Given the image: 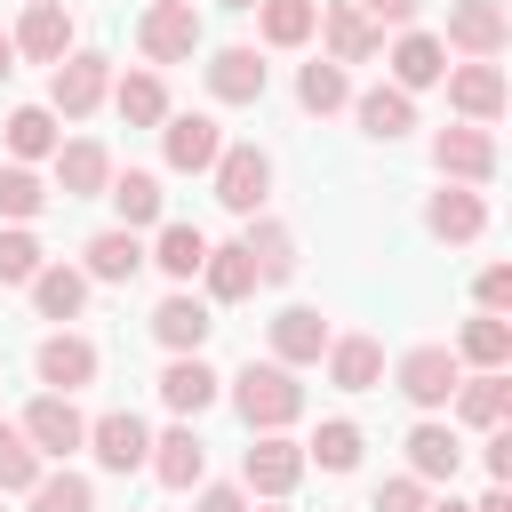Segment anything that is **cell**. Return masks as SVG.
I'll return each mask as SVG.
<instances>
[{"label":"cell","mask_w":512,"mask_h":512,"mask_svg":"<svg viewBox=\"0 0 512 512\" xmlns=\"http://www.w3.org/2000/svg\"><path fill=\"white\" fill-rule=\"evenodd\" d=\"M208 96H216V104H256V96H264L256 48H216V56H208Z\"/></svg>","instance_id":"ac0fdd59"},{"label":"cell","mask_w":512,"mask_h":512,"mask_svg":"<svg viewBox=\"0 0 512 512\" xmlns=\"http://www.w3.org/2000/svg\"><path fill=\"white\" fill-rule=\"evenodd\" d=\"M424 512H472V504H456V496H440V504H424Z\"/></svg>","instance_id":"816d5d0a"},{"label":"cell","mask_w":512,"mask_h":512,"mask_svg":"<svg viewBox=\"0 0 512 512\" xmlns=\"http://www.w3.org/2000/svg\"><path fill=\"white\" fill-rule=\"evenodd\" d=\"M200 280H208V296H216V304L256 296V264H248V248H240V240H232V248H208V256H200Z\"/></svg>","instance_id":"f1b7e54d"},{"label":"cell","mask_w":512,"mask_h":512,"mask_svg":"<svg viewBox=\"0 0 512 512\" xmlns=\"http://www.w3.org/2000/svg\"><path fill=\"white\" fill-rule=\"evenodd\" d=\"M512 304V264H488L480 272V312H504Z\"/></svg>","instance_id":"f6af8a7d"},{"label":"cell","mask_w":512,"mask_h":512,"mask_svg":"<svg viewBox=\"0 0 512 512\" xmlns=\"http://www.w3.org/2000/svg\"><path fill=\"white\" fill-rule=\"evenodd\" d=\"M296 96H304V112H336V104H352V80H344V64H304L296 72Z\"/></svg>","instance_id":"f35d334b"},{"label":"cell","mask_w":512,"mask_h":512,"mask_svg":"<svg viewBox=\"0 0 512 512\" xmlns=\"http://www.w3.org/2000/svg\"><path fill=\"white\" fill-rule=\"evenodd\" d=\"M472 512H512V488H504V480H496V488H488V496H480V504H472Z\"/></svg>","instance_id":"681fc988"},{"label":"cell","mask_w":512,"mask_h":512,"mask_svg":"<svg viewBox=\"0 0 512 512\" xmlns=\"http://www.w3.org/2000/svg\"><path fill=\"white\" fill-rule=\"evenodd\" d=\"M352 8H360V16H368V24L384 32V24H408V16L424 8V0H352Z\"/></svg>","instance_id":"bcb514c9"},{"label":"cell","mask_w":512,"mask_h":512,"mask_svg":"<svg viewBox=\"0 0 512 512\" xmlns=\"http://www.w3.org/2000/svg\"><path fill=\"white\" fill-rule=\"evenodd\" d=\"M200 256H208V240H200L192 224H160V240H152V264H160L168 280H192V272H200Z\"/></svg>","instance_id":"d590c367"},{"label":"cell","mask_w":512,"mask_h":512,"mask_svg":"<svg viewBox=\"0 0 512 512\" xmlns=\"http://www.w3.org/2000/svg\"><path fill=\"white\" fill-rule=\"evenodd\" d=\"M40 480V448L16 432V424H0V496H16V488H32Z\"/></svg>","instance_id":"b9f144b4"},{"label":"cell","mask_w":512,"mask_h":512,"mask_svg":"<svg viewBox=\"0 0 512 512\" xmlns=\"http://www.w3.org/2000/svg\"><path fill=\"white\" fill-rule=\"evenodd\" d=\"M40 208H48V184H40L32 168H0V216H8V224H32Z\"/></svg>","instance_id":"60d3db41"},{"label":"cell","mask_w":512,"mask_h":512,"mask_svg":"<svg viewBox=\"0 0 512 512\" xmlns=\"http://www.w3.org/2000/svg\"><path fill=\"white\" fill-rule=\"evenodd\" d=\"M8 40H16V56H32V64H64V56H72V8H64V0H24V24H16Z\"/></svg>","instance_id":"ba28073f"},{"label":"cell","mask_w":512,"mask_h":512,"mask_svg":"<svg viewBox=\"0 0 512 512\" xmlns=\"http://www.w3.org/2000/svg\"><path fill=\"white\" fill-rule=\"evenodd\" d=\"M16 432H24V440L40 448V464H48V456H72V448L88 440V416L72 408V392H40V400L24 408V424H16Z\"/></svg>","instance_id":"5b68a950"},{"label":"cell","mask_w":512,"mask_h":512,"mask_svg":"<svg viewBox=\"0 0 512 512\" xmlns=\"http://www.w3.org/2000/svg\"><path fill=\"white\" fill-rule=\"evenodd\" d=\"M304 464H320V472H352V464H360V424L328 416V424L304 440Z\"/></svg>","instance_id":"e575fe53"},{"label":"cell","mask_w":512,"mask_h":512,"mask_svg":"<svg viewBox=\"0 0 512 512\" xmlns=\"http://www.w3.org/2000/svg\"><path fill=\"white\" fill-rule=\"evenodd\" d=\"M400 392L416 400V408H448V392L464 384V368H456V352L448 344H416V352H400Z\"/></svg>","instance_id":"8992f818"},{"label":"cell","mask_w":512,"mask_h":512,"mask_svg":"<svg viewBox=\"0 0 512 512\" xmlns=\"http://www.w3.org/2000/svg\"><path fill=\"white\" fill-rule=\"evenodd\" d=\"M208 328H216V320H208V304H192V296H168V304L152 312V336H160L168 352H200Z\"/></svg>","instance_id":"f546056e"},{"label":"cell","mask_w":512,"mask_h":512,"mask_svg":"<svg viewBox=\"0 0 512 512\" xmlns=\"http://www.w3.org/2000/svg\"><path fill=\"white\" fill-rule=\"evenodd\" d=\"M320 40H328V64H368L376 48H384V32L352 8V0H320V24H312Z\"/></svg>","instance_id":"9c48e42d"},{"label":"cell","mask_w":512,"mask_h":512,"mask_svg":"<svg viewBox=\"0 0 512 512\" xmlns=\"http://www.w3.org/2000/svg\"><path fill=\"white\" fill-rule=\"evenodd\" d=\"M8 72H16V40L0 32V80H8Z\"/></svg>","instance_id":"f907efd6"},{"label":"cell","mask_w":512,"mask_h":512,"mask_svg":"<svg viewBox=\"0 0 512 512\" xmlns=\"http://www.w3.org/2000/svg\"><path fill=\"white\" fill-rule=\"evenodd\" d=\"M264 192H272V160H264L256 144H224V152H216V200H224L232 216H256Z\"/></svg>","instance_id":"277c9868"},{"label":"cell","mask_w":512,"mask_h":512,"mask_svg":"<svg viewBox=\"0 0 512 512\" xmlns=\"http://www.w3.org/2000/svg\"><path fill=\"white\" fill-rule=\"evenodd\" d=\"M200 512H248V488H208Z\"/></svg>","instance_id":"c3c4849f"},{"label":"cell","mask_w":512,"mask_h":512,"mask_svg":"<svg viewBox=\"0 0 512 512\" xmlns=\"http://www.w3.org/2000/svg\"><path fill=\"white\" fill-rule=\"evenodd\" d=\"M424 504H432V496H424V480H416V472H408V480H384V488H376V504H368V512H424Z\"/></svg>","instance_id":"ee69618b"},{"label":"cell","mask_w":512,"mask_h":512,"mask_svg":"<svg viewBox=\"0 0 512 512\" xmlns=\"http://www.w3.org/2000/svg\"><path fill=\"white\" fill-rule=\"evenodd\" d=\"M448 400H456V416H464V424H480V432L512 416V384H504V368H480V376H472V384H456Z\"/></svg>","instance_id":"d4e9b609"},{"label":"cell","mask_w":512,"mask_h":512,"mask_svg":"<svg viewBox=\"0 0 512 512\" xmlns=\"http://www.w3.org/2000/svg\"><path fill=\"white\" fill-rule=\"evenodd\" d=\"M480 456H488V480H512V432L504 424H488V448Z\"/></svg>","instance_id":"7dc6e473"},{"label":"cell","mask_w":512,"mask_h":512,"mask_svg":"<svg viewBox=\"0 0 512 512\" xmlns=\"http://www.w3.org/2000/svg\"><path fill=\"white\" fill-rule=\"evenodd\" d=\"M56 184H64V200H96L104 184H112V152L104 144H56Z\"/></svg>","instance_id":"d6986e66"},{"label":"cell","mask_w":512,"mask_h":512,"mask_svg":"<svg viewBox=\"0 0 512 512\" xmlns=\"http://www.w3.org/2000/svg\"><path fill=\"white\" fill-rule=\"evenodd\" d=\"M328 376H336L344 392H376L384 344H376V336H328Z\"/></svg>","instance_id":"44dd1931"},{"label":"cell","mask_w":512,"mask_h":512,"mask_svg":"<svg viewBox=\"0 0 512 512\" xmlns=\"http://www.w3.org/2000/svg\"><path fill=\"white\" fill-rule=\"evenodd\" d=\"M432 160H440V176H456V184H488V176H496V136H488V128H440V136H432Z\"/></svg>","instance_id":"7c38bea8"},{"label":"cell","mask_w":512,"mask_h":512,"mask_svg":"<svg viewBox=\"0 0 512 512\" xmlns=\"http://www.w3.org/2000/svg\"><path fill=\"white\" fill-rule=\"evenodd\" d=\"M160 400H168L176 416H200V408L216 400V368H208L200 352H176V360L160 368Z\"/></svg>","instance_id":"ffe728a7"},{"label":"cell","mask_w":512,"mask_h":512,"mask_svg":"<svg viewBox=\"0 0 512 512\" xmlns=\"http://www.w3.org/2000/svg\"><path fill=\"white\" fill-rule=\"evenodd\" d=\"M160 144H168V168H216V152H224V128L208 120V112H176L168 128H160Z\"/></svg>","instance_id":"5bb4252c"},{"label":"cell","mask_w":512,"mask_h":512,"mask_svg":"<svg viewBox=\"0 0 512 512\" xmlns=\"http://www.w3.org/2000/svg\"><path fill=\"white\" fill-rule=\"evenodd\" d=\"M224 8H256V0H224Z\"/></svg>","instance_id":"f5cc1de1"},{"label":"cell","mask_w":512,"mask_h":512,"mask_svg":"<svg viewBox=\"0 0 512 512\" xmlns=\"http://www.w3.org/2000/svg\"><path fill=\"white\" fill-rule=\"evenodd\" d=\"M296 480H304V448L280 440V432H256V448L240 456V488L248 496H288Z\"/></svg>","instance_id":"52a82bcc"},{"label":"cell","mask_w":512,"mask_h":512,"mask_svg":"<svg viewBox=\"0 0 512 512\" xmlns=\"http://www.w3.org/2000/svg\"><path fill=\"white\" fill-rule=\"evenodd\" d=\"M144 464H152L168 488H192V480L208 472V448H200V432H192V424H176V432H160V440H152V456H144Z\"/></svg>","instance_id":"7402d4cb"},{"label":"cell","mask_w":512,"mask_h":512,"mask_svg":"<svg viewBox=\"0 0 512 512\" xmlns=\"http://www.w3.org/2000/svg\"><path fill=\"white\" fill-rule=\"evenodd\" d=\"M232 408L248 416V432H288V424L304 416V384H296V368H280V360H248V368L232 376Z\"/></svg>","instance_id":"6da1fadb"},{"label":"cell","mask_w":512,"mask_h":512,"mask_svg":"<svg viewBox=\"0 0 512 512\" xmlns=\"http://www.w3.org/2000/svg\"><path fill=\"white\" fill-rule=\"evenodd\" d=\"M88 448H96V464H104V472H136V464L152 456V432H144V416H136V408H112V416H96V424H88Z\"/></svg>","instance_id":"8fae6325"},{"label":"cell","mask_w":512,"mask_h":512,"mask_svg":"<svg viewBox=\"0 0 512 512\" xmlns=\"http://www.w3.org/2000/svg\"><path fill=\"white\" fill-rule=\"evenodd\" d=\"M32 368H40V384H56V392H80L88 376H96V344L88 336H40V352H32Z\"/></svg>","instance_id":"2e32d148"},{"label":"cell","mask_w":512,"mask_h":512,"mask_svg":"<svg viewBox=\"0 0 512 512\" xmlns=\"http://www.w3.org/2000/svg\"><path fill=\"white\" fill-rule=\"evenodd\" d=\"M352 112H360V128H368L376 144H392V136H408V128H416L408 88H368V96H352Z\"/></svg>","instance_id":"4316f807"},{"label":"cell","mask_w":512,"mask_h":512,"mask_svg":"<svg viewBox=\"0 0 512 512\" xmlns=\"http://www.w3.org/2000/svg\"><path fill=\"white\" fill-rule=\"evenodd\" d=\"M504 40H512V24H504V8H496V0H456V8H448V40H440V48L496 56Z\"/></svg>","instance_id":"4fadbf2b"},{"label":"cell","mask_w":512,"mask_h":512,"mask_svg":"<svg viewBox=\"0 0 512 512\" xmlns=\"http://www.w3.org/2000/svg\"><path fill=\"white\" fill-rule=\"evenodd\" d=\"M456 464H464V448H456L448 424H416L408 432V472L416 480H456Z\"/></svg>","instance_id":"4dcf8cb0"},{"label":"cell","mask_w":512,"mask_h":512,"mask_svg":"<svg viewBox=\"0 0 512 512\" xmlns=\"http://www.w3.org/2000/svg\"><path fill=\"white\" fill-rule=\"evenodd\" d=\"M104 96H112V56H96V48H72L48 72V112H64V120H88Z\"/></svg>","instance_id":"7a4b0ae2"},{"label":"cell","mask_w":512,"mask_h":512,"mask_svg":"<svg viewBox=\"0 0 512 512\" xmlns=\"http://www.w3.org/2000/svg\"><path fill=\"white\" fill-rule=\"evenodd\" d=\"M24 496H32V512H96V488L80 472H40Z\"/></svg>","instance_id":"74e56055"},{"label":"cell","mask_w":512,"mask_h":512,"mask_svg":"<svg viewBox=\"0 0 512 512\" xmlns=\"http://www.w3.org/2000/svg\"><path fill=\"white\" fill-rule=\"evenodd\" d=\"M448 80V104L472 120V128H488L496 112H504V72H496V56H472V64H456V72H440Z\"/></svg>","instance_id":"30bf717a"},{"label":"cell","mask_w":512,"mask_h":512,"mask_svg":"<svg viewBox=\"0 0 512 512\" xmlns=\"http://www.w3.org/2000/svg\"><path fill=\"white\" fill-rule=\"evenodd\" d=\"M32 304H40V320H72L80 304H88V272H72V264H40L32 280Z\"/></svg>","instance_id":"cb8c5ba5"},{"label":"cell","mask_w":512,"mask_h":512,"mask_svg":"<svg viewBox=\"0 0 512 512\" xmlns=\"http://www.w3.org/2000/svg\"><path fill=\"white\" fill-rule=\"evenodd\" d=\"M440 72H448V48H440L432 32H400V48H392V88L416 96V88H432Z\"/></svg>","instance_id":"603a6c76"},{"label":"cell","mask_w":512,"mask_h":512,"mask_svg":"<svg viewBox=\"0 0 512 512\" xmlns=\"http://www.w3.org/2000/svg\"><path fill=\"white\" fill-rule=\"evenodd\" d=\"M136 48H144L152 64H184V56L200 48V8H192V0H152L144 24H136Z\"/></svg>","instance_id":"3957f363"},{"label":"cell","mask_w":512,"mask_h":512,"mask_svg":"<svg viewBox=\"0 0 512 512\" xmlns=\"http://www.w3.org/2000/svg\"><path fill=\"white\" fill-rule=\"evenodd\" d=\"M320 24V0H256V32L264 48H304Z\"/></svg>","instance_id":"484cf974"},{"label":"cell","mask_w":512,"mask_h":512,"mask_svg":"<svg viewBox=\"0 0 512 512\" xmlns=\"http://www.w3.org/2000/svg\"><path fill=\"white\" fill-rule=\"evenodd\" d=\"M424 224H432L440 240H480V232H488V200H480L472 184H448V192L424 200Z\"/></svg>","instance_id":"e0dca14e"},{"label":"cell","mask_w":512,"mask_h":512,"mask_svg":"<svg viewBox=\"0 0 512 512\" xmlns=\"http://www.w3.org/2000/svg\"><path fill=\"white\" fill-rule=\"evenodd\" d=\"M240 248H248L256 280H288V272H296V232H288V224H272V216H264V224L248 216V240H240Z\"/></svg>","instance_id":"83f0119b"},{"label":"cell","mask_w":512,"mask_h":512,"mask_svg":"<svg viewBox=\"0 0 512 512\" xmlns=\"http://www.w3.org/2000/svg\"><path fill=\"white\" fill-rule=\"evenodd\" d=\"M320 352H328V320H320L312 304H288V312L272 320V360H280V368H312Z\"/></svg>","instance_id":"9a60e30c"},{"label":"cell","mask_w":512,"mask_h":512,"mask_svg":"<svg viewBox=\"0 0 512 512\" xmlns=\"http://www.w3.org/2000/svg\"><path fill=\"white\" fill-rule=\"evenodd\" d=\"M112 104H120L128 128H160V120H168V88H160V72H128V80L112 88Z\"/></svg>","instance_id":"d6a6232c"},{"label":"cell","mask_w":512,"mask_h":512,"mask_svg":"<svg viewBox=\"0 0 512 512\" xmlns=\"http://www.w3.org/2000/svg\"><path fill=\"white\" fill-rule=\"evenodd\" d=\"M80 256H88V280H136V264H144V248H136V232H128V224L96 232Z\"/></svg>","instance_id":"1f68e13d"},{"label":"cell","mask_w":512,"mask_h":512,"mask_svg":"<svg viewBox=\"0 0 512 512\" xmlns=\"http://www.w3.org/2000/svg\"><path fill=\"white\" fill-rule=\"evenodd\" d=\"M456 352H464V360H480V368H504V360H512V328H504V312H480V320H464Z\"/></svg>","instance_id":"8d00e7d4"},{"label":"cell","mask_w":512,"mask_h":512,"mask_svg":"<svg viewBox=\"0 0 512 512\" xmlns=\"http://www.w3.org/2000/svg\"><path fill=\"white\" fill-rule=\"evenodd\" d=\"M8 152H16V160H40V152H56V112H48V104H24V112H8Z\"/></svg>","instance_id":"ab89813d"},{"label":"cell","mask_w":512,"mask_h":512,"mask_svg":"<svg viewBox=\"0 0 512 512\" xmlns=\"http://www.w3.org/2000/svg\"><path fill=\"white\" fill-rule=\"evenodd\" d=\"M40 264H48V256H40V240H32L24 224H8V232H0V280H8V288H24Z\"/></svg>","instance_id":"7bdbcfd3"},{"label":"cell","mask_w":512,"mask_h":512,"mask_svg":"<svg viewBox=\"0 0 512 512\" xmlns=\"http://www.w3.org/2000/svg\"><path fill=\"white\" fill-rule=\"evenodd\" d=\"M104 200L120 208V224H128V232H136V224H160V176H144V168L112 176V184H104Z\"/></svg>","instance_id":"836d02e7"},{"label":"cell","mask_w":512,"mask_h":512,"mask_svg":"<svg viewBox=\"0 0 512 512\" xmlns=\"http://www.w3.org/2000/svg\"><path fill=\"white\" fill-rule=\"evenodd\" d=\"M264 512H280V504H264Z\"/></svg>","instance_id":"db71d44e"}]
</instances>
